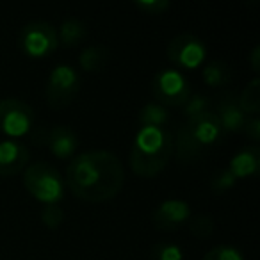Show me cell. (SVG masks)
I'll use <instances>...</instances> for the list:
<instances>
[{
    "mask_svg": "<svg viewBox=\"0 0 260 260\" xmlns=\"http://www.w3.org/2000/svg\"><path fill=\"white\" fill-rule=\"evenodd\" d=\"M30 139L36 145L48 146L52 153L59 159H68L75 153L79 146V136L73 128L66 125L55 126H40L30 132Z\"/></svg>",
    "mask_w": 260,
    "mask_h": 260,
    "instance_id": "obj_9",
    "label": "cell"
},
{
    "mask_svg": "<svg viewBox=\"0 0 260 260\" xmlns=\"http://www.w3.org/2000/svg\"><path fill=\"white\" fill-rule=\"evenodd\" d=\"M189 224V230L194 237L198 239H205L209 237L210 234L214 232V217L207 212L202 214H192L191 219L187 221Z\"/></svg>",
    "mask_w": 260,
    "mask_h": 260,
    "instance_id": "obj_21",
    "label": "cell"
},
{
    "mask_svg": "<svg viewBox=\"0 0 260 260\" xmlns=\"http://www.w3.org/2000/svg\"><path fill=\"white\" fill-rule=\"evenodd\" d=\"M173 152L177 153V159L180 160V162L191 164L202 159L207 153V150L192 138L191 132H189L184 123V125H178V128H177V134H175V139H173Z\"/></svg>",
    "mask_w": 260,
    "mask_h": 260,
    "instance_id": "obj_15",
    "label": "cell"
},
{
    "mask_svg": "<svg viewBox=\"0 0 260 260\" xmlns=\"http://www.w3.org/2000/svg\"><path fill=\"white\" fill-rule=\"evenodd\" d=\"M228 170L235 178L255 177L260 170V148L258 145L242 146L234 157H232Z\"/></svg>",
    "mask_w": 260,
    "mask_h": 260,
    "instance_id": "obj_14",
    "label": "cell"
},
{
    "mask_svg": "<svg viewBox=\"0 0 260 260\" xmlns=\"http://www.w3.org/2000/svg\"><path fill=\"white\" fill-rule=\"evenodd\" d=\"M64 219V210L61 209L59 203H48L41 210V221L47 224L48 228H57Z\"/></svg>",
    "mask_w": 260,
    "mask_h": 260,
    "instance_id": "obj_26",
    "label": "cell"
},
{
    "mask_svg": "<svg viewBox=\"0 0 260 260\" xmlns=\"http://www.w3.org/2000/svg\"><path fill=\"white\" fill-rule=\"evenodd\" d=\"M202 260H244L242 253L239 251L237 248L230 244H219V246H214L212 249L203 255Z\"/></svg>",
    "mask_w": 260,
    "mask_h": 260,
    "instance_id": "obj_25",
    "label": "cell"
},
{
    "mask_svg": "<svg viewBox=\"0 0 260 260\" xmlns=\"http://www.w3.org/2000/svg\"><path fill=\"white\" fill-rule=\"evenodd\" d=\"M80 89V73L68 62L54 66L45 84V96L50 107L62 109L77 96Z\"/></svg>",
    "mask_w": 260,
    "mask_h": 260,
    "instance_id": "obj_5",
    "label": "cell"
},
{
    "mask_svg": "<svg viewBox=\"0 0 260 260\" xmlns=\"http://www.w3.org/2000/svg\"><path fill=\"white\" fill-rule=\"evenodd\" d=\"M138 118L141 126H160V128H164V125L170 121V112L159 102H148L141 107Z\"/></svg>",
    "mask_w": 260,
    "mask_h": 260,
    "instance_id": "obj_20",
    "label": "cell"
},
{
    "mask_svg": "<svg viewBox=\"0 0 260 260\" xmlns=\"http://www.w3.org/2000/svg\"><path fill=\"white\" fill-rule=\"evenodd\" d=\"M18 47L23 54L32 59L47 57L59 47L57 29L47 20H32L20 30Z\"/></svg>",
    "mask_w": 260,
    "mask_h": 260,
    "instance_id": "obj_4",
    "label": "cell"
},
{
    "mask_svg": "<svg viewBox=\"0 0 260 260\" xmlns=\"http://www.w3.org/2000/svg\"><path fill=\"white\" fill-rule=\"evenodd\" d=\"M23 184L27 191L34 196L36 200L43 202L45 205L48 203H59L64 196V178L59 173L55 166L50 162L38 160L32 162L23 173Z\"/></svg>",
    "mask_w": 260,
    "mask_h": 260,
    "instance_id": "obj_3",
    "label": "cell"
},
{
    "mask_svg": "<svg viewBox=\"0 0 260 260\" xmlns=\"http://www.w3.org/2000/svg\"><path fill=\"white\" fill-rule=\"evenodd\" d=\"M87 36V27L77 16H68V18L62 20L61 27L57 30V40L59 45L66 48L77 47L79 43H82V40Z\"/></svg>",
    "mask_w": 260,
    "mask_h": 260,
    "instance_id": "obj_16",
    "label": "cell"
},
{
    "mask_svg": "<svg viewBox=\"0 0 260 260\" xmlns=\"http://www.w3.org/2000/svg\"><path fill=\"white\" fill-rule=\"evenodd\" d=\"M235 182H237V178L232 175V171L228 168H219L210 177V189H212L214 194H223L228 189L234 187Z\"/></svg>",
    "mask_w": 260,
    "mask_h": 260,
    "instance_id": "obj_24",
    "label": "cell"
},
{
    "mask_svg": "<svg viewBox=\"0 0 260 260\" xmlns=\"http://www.w3.org/2000/svg\"><path fill=\"white\" fill-rule=\"evenodd\" d=\"M29 160V148L16 139L0 141V175L13 177L23 171Z\"/></svg>",
    "mask_w": 260,
    "mask_h": 260,
    "instance_id": "obj_13",
    "label": "cell"
},
{
    "mask_svg": "<svg viewBox=\"0 0 260 260\" xmlns=\"http://www.w3.org/2000/svg\"><path fill=\"white\" fill-rule=\"evenodd\" d=\"M152 93L164 107H182L192 94V87L180 70L166 68L155 73L152 80Z\"/></svg>",
    "mask_w": 260,
    "mask_h": 260,
    "instance_id": "obj_6",
    "label": "cell"
},
{
    "mask_svg": "<svg viewBox=\"0 0 260 260\" xmlns=\"http://www.w3.org/2000/svg\"><path fill=\"white\" fill-rule=\"evenodd\" d=\"M202 79L210 87L228 86V82L232 80V68L224 61H221V59H214V61L207 62L203 66Z\"/></svg>",
    "mask_w": 260,
    "mask_h": 260,
    "instance_id": "obj_17",
    "label": "cell"
},
{
    "mask_svg": "<svg viewBox=\"0 0 260 260\" xmlns=\"http://www.w3.org/2000/svg\"><path fill=\"white\" fill-rule=\"evenodd\" d=\"M182 109H184L185 118L189 119V118H192V116H198V114H202V112L210 111V109H212V100H210L207 94L192 93L191 96H189V100L182 105Z\"/></svg>",
    "mask_w": 260,
    "mask_h": 260,
    "instance_id": "obj_23",
    "label": "cell"
},
{
    "mask_svg": "<svg viewBox=\"0 0 260 260\" xmlns=\"http://www.w3.org/2000/svg\"><path fill=\"white\" fill-rule=\"evenodd\" d=\"M34 111L27 102L20 98L0 100V132L13 138L27 136L32 132Z\"/></svg>",
    "mask_w": 260,
    "mask_h": 260,
    "instance_id": "obj_7",
    "label": "cell"
},
{
    "mask_svg": "<svg viewBox=\"0 0 260 260\" xmlns=\"http://www.w3.org/2000/svg\"><path fill=\"white\" fill-rule=\"evenodd\" d=\"M168 59L180 68H198L207 57V47L198 36L191 32H182L171 38L168 43Z\"/></svg>",
    "mask_w": 260,
    "mask_h": 260,
    "instance_id": "obj_8",
    "label": "cell"
},
{
    "mask_svg": "<svg viewBox=\"0 0 260 260\" xmlns=\"http://www.w3.org/2000/svg\"><path fill=\"white\" fill-rule=\"evenodd\" d=\"M239 107L242 109V112L248 116L258 114L260 111V79L255 77L244 86V89L241 91V94L237 96Z\"/></svg>",
    "mask_w": 260,
    "mask_h": 260,
    "instance_id": "obj_19",
    "label": "cell"
},
{
    "mask_svg": "<svg viewBox=\"0 0 260 260\" xmlns=\"http://www.w3.org/2000/svg\"><path fill=\"white\" fill-rule=\"evenodd\" d=\"M249 62H251V68L255 72L260 70V45H255L251 50V55H249Z\"/></svg>",
    "mask_w": 260,
    "mask_h": 260,
    "instance_id": "obj_29",
    "label": "cell"
},
{
    "mask_svg": "<svg viewBox=\"0 0 260 260\" xmlns=\"http://www.w3.org/2000/svg\"><path fill=\"white\" fill-rule=\"evenodd\" d=\"M109 48L104 45H87L79 55V62L86 72H98L107 64Z\"/></svg>",
    "mask_w": 260,
    "mask_h": 260,
    "instance_id": "obj_18",
    "label": "cell"
},
{
    "mask_svg": "<svg viewBox=\"0 0 260 260\" xmlns=\"http://www.w3.org/2000/svg\"><path fill=\"white\" fill-rule=\"evenodd\" d=\"M136 8L146 15H162L170 8V2L168 0H136Z\"/></svg>",
    "mask_w": 260,
    "mask_h": 260,
    "instance_id": "obj_27",
    "label": "cell"
},
{
    "mask_svg": "<svg viewBox=\"0 0 260 260\" xmlns=\"http://www.w3.org/2000/svg\"><path fill=\"white\" fill-rule=\"evenodd\" d=\"M150 260H184V251L173 242H157L150 249Z\"/></svg>",
    "mask_w": 260,
    "mask_h": 260,
    "instance_id": "obj_22",
    "label": "cell"
},
{
    "mask_svg": "<svg viewBox=\"0 0 260 260\" xmlns=\"http://www.w3.org/2000/svg\"><path fill=\"white\" fill-rule=\"evenodd\" d=\"M64 184L80 200L107 202L123 189L125 168L109 150H87L70 160Z\"/></svg>",
    "mask_w": 260,
    "mask_h": 260,
    "instance_id": "obj_1",
    "label": "cell"
},
{
    "mask_svg": "<svg viewBox=\"0 0 260 260\" xmlns=\"http://www.w3.org/2000/svg\"><path fill=\"white\" fill-rule=\"evenodd\" d=\"M185 126H187V130L191 132L192 138H194L205 150H209L210 146H214V145H219L224 139V136H226L219 118H217L212 109L207 112H202V114H198V116L189 118L187 121H185Z\"/></svg>",
    "mask_w": 260,
    "mask_h": 260,
    "instance_id": "obj_10",
    "label": "cell"
},
{
    "mask_svg": "<svg viewBox=\"0 0 260 260\" xmlns=\"http://www.w3.org/2000/svg\"><path fill=\"white\" fill-rule=\"evenodd\" d=\"M191 216H192V210L187 202L178 198H170L160 202L155 207V210L152 214V219L155 223V226L162 228V230H177V228L187 224Z\"/></svg>",
    "mask_w": 260,
    "mask_h": 260,
    "instance_id": "obj_11",
    "label": "cell"
},
{
    "mask_svg": "<svg viewBox=\"0 0 260 260\" xmlns=\"http://www.w3.org/2000/svg\"><path fill=\"white\" fill-rule=\"evenodd\" d=\"M242 132H246V134H248L255 143L258 141L260 139V118H258V114H251V116L246 118Z\"/></svg>",
    "mask_w": 260,
    "mask_h": 260,
    "instance_id": "obj_28",
    "label": "cell"
},
{
    "mask_svg": "<svg viewBox=\"0 0 260 260\" xmlns=\"http://www.w3.org/2000/svg\"><path fill=\"white\" fill-rule=\"evenodd\" d=\"M173 155V134L160 126H141L130 148V166L139 177H155Z\"/></svg>",
    "mask_w": 260,
    "mask_h": 260,
    "instance_id": "obj_2",
    "label": "cell"
},
{
    "mask_svg": "<svg viewBox=\"0 0 260 260\" xmlns=\"http://www.w3.org/2000/svg\"><path fill=\"white\" fill-rule=\"evenodd\" d=\"M214 112L219 118L224 132H242L248 114L239 107L237 94L234 91H223L214 98Z\"/></svg>",
    "mask_w": 260,
    "mask_h": 260,
    "instance_id": "obj_12",
    "label": "cell"
}]
</instances>
